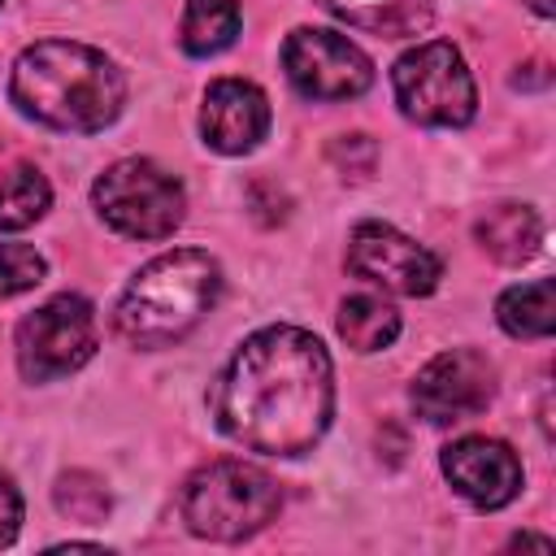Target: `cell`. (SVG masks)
<instances>
[{
  "label": "cell",
  "mask_w": 556,
  "mask_h": 556,
  "mask_svg": "<svg viewBox=\"0 0 556 556\" xmlns=\"http://www.w3.org/2000/svg\"><path fill=\"white\" fill-rule=\"evenodd\" d=\"M226 439L265 456H304L334 413V365L317 334L265 326L248 334L208 391Z\"/></svg>",
  "instance_id": "cell-1"
},
{
  "label": "cell",
  "mask_w": 556,
  "mask_h": 556,
  "mask_svg": "<svg viewBox=\"0 0 556 556\" xmlns=\"http://www.w3.org/2000/svg\"><path fill=\"white\" fill-rule=\"evenodd\" d=\"M9 100L39 126L96 135L117 122L126 104V78L100 48L74 39H43L13 61Z\"/></svg>",
  "instance_id": "cell-2"
},
{
  "label": "cell",
  "mask_w": 556,
  "mask_h": 556,
  "mask_svg": "<svg viewBox=\"0 0 556 556\" xmlns=\"http://www.w3.org/2000/svg\"><path fill=\"white\" fill-rule=\"evenodd\" d=\"M222 295V265L200 248L152 256L117 295L113 326L130 348H165L204 321Z\"/></svg>",
  "instance_id": "cell-3"
},
{
  "label": "cell",
  "mask_w": 556,
  "mask_h": 556,
  "mask_svg": "<svg viewBox=\"0 0 556 556\" xmlns=\"http://www.w3.org/2000/svg\"><path fill=\"white\" fill-rule=\"evenodd\" d=\"M178 508L191 534L213 543H239L278 517L282 491L265 469L248 460H208L182 482Z\"/></svg>",
  "instance_id": "cell-4"
},
{
  "label": "cell",
  "mask_w": 556,
  "mask_h": 556,
  "mask_svg": "<svg viewBox=\"0 0 556 556\" xmlns=\"http://www.w3.org/2000/svg\"><path fill=\"white\" fill-rule=\"evenodd\" d=\"M91 204L100 222L126 239H165L187 213V191L165 165L148 156H126L96 178Z\"/></svg>",
  "instance_id": "cell-5"
},
{
  "label": "cell",
  "mask_w": 556,
  "mask_h": 556,
  "mask_svg": "<svg viewBox=\"0 0 556 556\" xmlns=\"http://www.w3.org/2000/svg\"><path fill=\"white\" fill-rule=\"evenodd\" d=\"M395 104L417 126H465L478 113V87L465 56L447 39H426L408 48L391 70Z\"/></svg>",
  "instance_id": "cell-6"
},
{
  "label": "cell",
  "mask_w": 556,
  "mask_h": 556,
  "mask_svg": "<svg viewBox=\"0 0 556 556\" xmlns=\"http://www.w3.org/2000/svg\"><path fill=\"white\" fill-rule=\"evenodd\" d=\"M100 343V326H96V308L83 295H52L48 304H39L35 313H26L17 321V369L26 382H52L65 378L74 369H83L96 356Z\"/></svg>",
  "instance_id": "cell-7"
},
{
  "label": "cell",
  "mask_w": 556,
  "mask_h": 556,
  "mask_svg": "<svg viewBox=\"0 0 556 556\" xmlns=\"http://www.w3.org/2000/svg\"><path fill=\"white\" fill-rule=\"evenodd\" d=\"M282 70L308 100H352L374 83V61L348 35L321 26H295L287 35Z\"/></svg>",
  "instance_id": "cell-8"
},
{
  "label": "cell",
  "mask_w": 556,
  "mask_h": 556,
  "mask_svg": "<svg viewBox=\"0 0 556 556\" xmlns=\"http://www.w3.org/2000/svg\"><path fill=\"white\" fill-rule=\"evenodd\" d=\"M348 269L395 295H430L443 278L439 256L387 222H361L348 235Z\"/></svg>",
  "instance_id": "cell-9"
},
{
  "label": "cell",
  "mask_w": 556,
  "mask_h": 556,
  "mask_svg": "<svg viewBox=\"0 0 556 556\" xmlns=\"http://www.w3.org/2000/svg\"><path fill=\"white\" fill-rule=\"evenodd\" d=\"M417 417L430 426H452L482 413L495 400V365L473 348H452L426 361L408 391Z\"/></svg>",
  "instance_id": "cell-10"
},
{
  "label": "cell",
  "mask_w": 556,
  "mask_h": 556,
  "mask_svg": "<svg viewBox=\"0 0 556 556\" xmlns=\"http://www.w3.org/2000/svg\"><path fill=\"white\" fill-rule=\"evenodd\" d=\"M439 465H443V478L456 486V495H465L473 508H504L521 495V482H526L517 452L486 434H465L447 443Z\"/></svg>",
  "instance_id": "cell-11"
},
{
  "label": "cell",
  "mask_w": 556,
  "mask_h": 556,
  "mask_svg": "<svg viewBox=\"0 0 556 556\" xmlns=\"http://www.w3.org/2000/svg\"><path fill=\"white\" fill-rule=\"evenodd\" d=\"M269 130V100L256 83L243 78H217L204 91L200 109V135L213 152L222 156H243L252 152Z\"/></svg>",
  "instance_id": "cell-12"
},
{
  "label": "cell",
  "mask_w": 556,
  "mask_h": 556,
  "mask_svg": "<svg viewBox=\"0 0 556 556\" xmlns=\"http://www.w3.org/2000/svg\"><path fill=\"white\" fill-rule=\"evenodd\" d=\"M473 239L500 265H526L543 243V222L530 204H495L478 217Z\"/></svg>",
  "instance_id": "cell-13"
},
{
  "label": "cell",
  "mask_w": 556,
  "mask_h": 556,
  "mask_svg": "<svg viewBox=\"0 0 556 556\" xmlns=\"http://www.w3.org/2000/svg\"><path fill=\"white\" fill-rule=\"evenodd\" d=\"M317 4L330 9L334 17H343L348 26H361V30L382 35V39L421 35L434 17L430 0H317Z\"/></svg>",
  "instance_id": "cell-14"
},
{
  "label": "cell",
  "mask_w": 556,
  "mask_h": 556,
  "mask_svg": "<svg viewBox=\"0 0 556 556\" xmlns=\"http://www.w3.org/2000/svg\"><path fill=\"white\" fill-rule=\"evenodd\" d=\"M495 317L513 339H547L556 330V287H552V278L508 287L495 304Z\"/></svg>",
  "instance_id": "cell-15"
},
{
  "label": "cell",
  "mask_w": 556,
  "mask_h": 556,
  "mask_svg": "<svg viewBox=\"0 0 556 556\" xmlns=\"http://www.w3.org/2000/svg\"><path fill=\"white\" fill-rule=\"evenodd\" d=\"M239 0H187L178 22V43L187 56H213L239 35Z\"/></svg>",
  "instance_id": "cell-16"
},
{
  "label": "cell",
  "mask_w": 556,
  "mask_h": 556,
  "mask_svg": "<svg viewBox=\"0 0 556 556\" xmlns=\"http://www.w3.org/2000/svg\"><path fill=\"white\" fill-rule=\"evenodd\" d=\"M339 334L352 352H382L400 334V313L378 295H352L339 304Z\"/></svg>",
  "instance_id": "cell-17"
},
{
  "label": "cell",
  "mask_w": 556,
  "mask_h": 556,
  "mask_svg": "<svg viewBox=\"0 0 556 556\" xmlns=\"http://www.w3.org/2000/svg\"><path fill=\"white\" fill-rule=\"evenodd\" d=\"M52 204V187L35 165H13L0 178V235L35 226Z\"/></svg>",
  "instance_id": "cell-18"
},
{
  "label": "cell",
  "mask_w": 556,
  "mask_h": 556,
  "mask_svg": "<svg viewBox=\"0 0 556 556\" xmlns=\"http://www.w3.org/2000/svg\"><path fill=\"white\" fill-rule=\"evenodd\" d=\"M109 486L96 478V473H87V469H74V473H65L61 482H56V508L70 517V521H104V513H109Z\"/></svg>",
  "instance_id": "cell-19"
},
{
  "label": "cell",
  "mask_w": 556,
  "mask_h": 556,
  "mask_svg": "<svg viewBox=\"0 0 556 556\" xmlns=\"http://www.w3.org/2000/svg\"><path fill=\"white\" fill-rule=\"evenodd\" d=\"M48 265L30 243H0V300L30 291L35 282H43Z\"/></svg>",
  "instance_id": "cell-20"
},
{
  "label": "cell",
  "mask_w": 556,
  "mask_h": 556,
  "mask_svg": "<svg viewBox=\"0 0 556 556\" xmlns=\"http://www.w3.org/2000/svg\"><path fill=\"white\" fill-rule=\"evenodd\" d=\"M374 143H369V135H339L334 143H330V161L343 169V178L352 174V178H365L369 169H374V156L378 152H369Z\"/></svg>",
  "instance_id": "cell-21"
},
{
  "label": "cell",
  "mask_w": 556,
  "mask_h": 556,
  "mask_svg": "<svg viewBox=\"0 0 556 556\" xmlns=\"http://www.w3.org/2000/svg\"><path fill=\"white\" fill-rule=\"evenodd\" d=\"M22 530V495L9 473H0V547H9Z\"/></svg>",
  "instance_id": "cell-22"
},
{
  "label": "cell",
  "mask_w": 556,
  "mask_h": 556,
  "mask_svg": "<svg viewBox=\"0 0 556 556\" xmlns=\"http://www.w3.org/2000/svg\"><path fill=\"white\" fill-rule=\"evenodd\" d=\"M508 547H539V552H552V539H543V534H513Z\"/></svg>",
  "instance_id": "cell-23"
},
{
  "label": "cell",
  "mask_w": 556,
  "mask_h": 556,
  "mask_svg": "<svg viewBox=\"0 0 556 556\" xmlns=\"http://www.w3.org/2000/svg\"><path fill=\"white\" fill-rule=\"evenodd\" d=\"M530 9H534L539 17H552V0H530Z\"/></svg>",
  "instance_id": "cell-24"
},
{
  "label": "cell",
  "mask_w": 556,
  "mask_h": 556,
  "mask_svg": "<svg viewBox=\"0 0 556 556\" xmlns=\"http://www.w3.org/2000/svg\"><path fill=\"white\" fill-rule=\"evenodd\" d=\"M0 4H4V0H0Z\"/></svg>",
  "instance_id": "cell-25"
}]
</instances>
